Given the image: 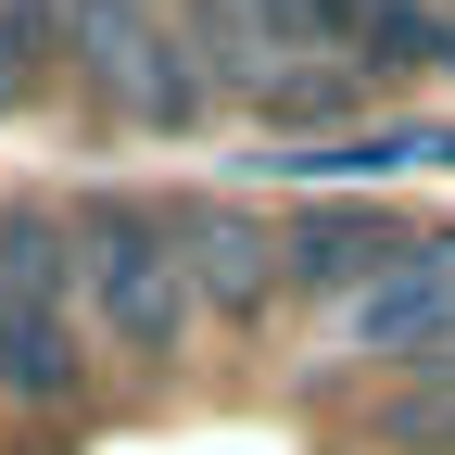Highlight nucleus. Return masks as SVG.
Here are the masks:
<instances>
[{"label":"nucleus","instance_id":"1","mask_svg":"<svg viewBox=\"0 0 455 455\" xmlns=\"http://www.w3.org/2000/svg\"><path fill=\"white\" fill-rule=\"evenodd\" d=\"M64 278H76V329L114 341L127 367H178L190 355V253H178V215L164 203H89L64 215Z\"/></svg>","mask_w":455,"mask_h":455},{"label":"nucleus","instance_id":"2","mask_svg":"<svg viewBox=\"0 0 455 455\" xmlns=\"http://www.w3.org/2000/svg\"><path fill=\"white\" fill-rule=\"evenodd\" d=\"M76 278H64V215L0 203V392L13 405H76L89 355H76Z\"/></svg>","mask_w":455,"mask_h":455},{"label":"nucleus","instance_id":"3","mask_svg":"<svg viewBox=\"0 0 455 455\" xmlns=\"http://www.w3.org/2000/svg\"><path fill=\"white\" fill-rule=\"evenodd\" d=\"M329 329H341L355 367H443L455 355V228L443 241H405L379 278H355Z\"/></svg>","mask_w":455,"mask_h":455},{"label":"nucleus","instance_id":"4","mask_svg":"<svg viewBox=\"0 0 455 455\" xmlns=\"http://www.w3.org/2000/svg\"><path fill=\"white\" fill-rule=\"evenodd\" d=\"M203 13L228 38V89H253V101H329V64H341L329 0H203Z\"/></svg>","mask_w":455,"mask_h":455},{"label":"nucleus","instance_id":"5","mask_svg":"<svg viewBox=\"0 0 455 455\" xmlns=\"http://www.w3.org/2000/svg\"><path fill=\"white\" fill-rule=\"evenodd\" d=\"M178 253H190V304H228V316H253L266 278H278V241L253 215H228V203H190L178 215Z\"/></svg>","mask_w":455,"mask_h":455},{"label":"nucleus","instance_id":"6","mask_svg":"<svg viewBox=\"0 0 455 455\" xmlns=\"http://www.w3.org/2000/svg\"><path fill=\"white\" fill-rule=\"evenodd\" d=\"M392 253H405L392 215H304L291 241H278V278H304V291H355V278H379Z\"/></svg>","mask_w":455,"mask_h":455},{"label":"nucleus","instance_id":"7","mask_svg":"<svg viewBox=\"0 0 455 455\" xmlns=\"http://www.w3.org/2000/svg\"><path fill=\"white\" fill-rule=\"evenodd\" d=\"M367 443H379V455H455V379L418 367V392H405V405H379Z\"/></svg>","mask_w":455,"mask_h":455},{"label":"nucleus","instance_id":"8","mask_svg":"<svg viewBox=\"0 0 455 455\" xmlns=\"http://www.w3.org/2000/svg\"><path fill=\"white\" fill-rule=\"evenodd\" d=\"M430 13H455V0H430Z\"/></svg>","mask_w":455,"mask_h":455}]
</instances>
